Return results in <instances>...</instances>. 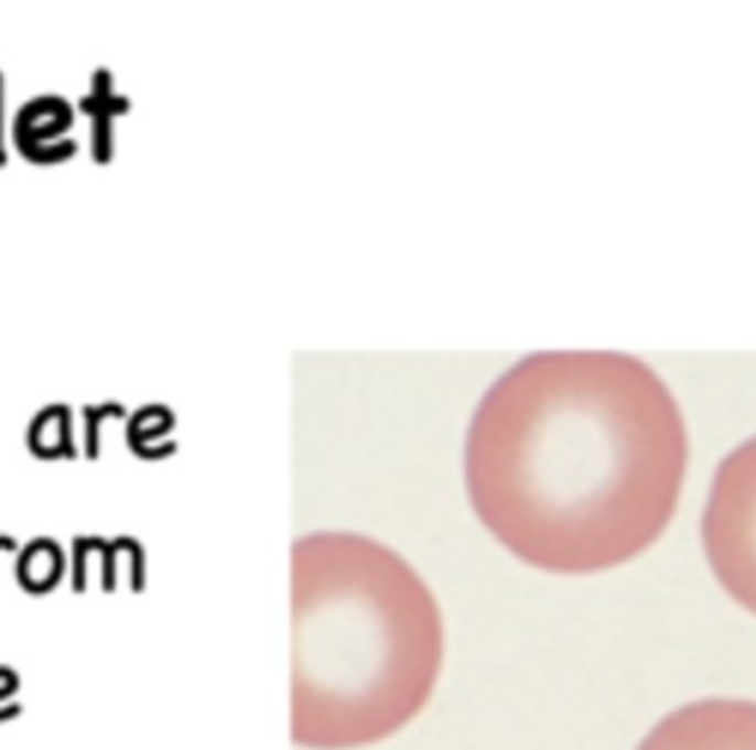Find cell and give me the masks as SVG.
<instances>
[{
  "label": "cell",
  "instance_id": "obj_3",
  "mask_svg": "<svg viewBox=\"0 0 756 750\" xmlns=\"http://www.w3.org/2000/svg\"><path fill=\"white\" fill-rule=\"evenodd\" d=\"M703 547L730 597L756 615V437L733 449L712 479Z\"/></svg>",
  "mask_w": 756,
  "mask_h": 750
},
{
  "label": "cell",
  "instance_id": "obj_9",
  "mask_svg": "<svg viewBox=\"0 0 756 750\" xmlns=\"http://www.w3.org/2000/svg\"><path fill=\"white\" fill-rule=\"evenodd\" d=\"M7 166V149H3V75H0V169Z\"/></svg>",
  "mask_w": 756,
  "mask_h": 750
},
{
  "label": "cell",
  "instance_id": "obj_2",
  "mask_svg": "<svg viewBox=\"0 0 756 750\" xmlns=\"http://www.w3.org/2000/svg\"><path fill=\"white\" fill-rule=\"evenodd\" d=\"M293 739L367 748L411 724L441 674V609L406 558L364 535L293 550Z\"/></svg>",
  "mask_w": 756,
  "mask_h": 750
},
{
  "label": "cell",
  "instance_id": "obj_10",
  "mask_svg": "<svg viewBox=\"0 0 756 750\" xmlns=\"http://www.w3.org/2000/svg\"><path fill=\"white\" fill-rule=\"evenodd\" d=\"M0 550H15V541L10 535H0Z\"/></svg>",
  "mask_w": 756,
  "mask_h": 750
},
{
  "label": "cell",
  "instance_id": "obj_7",
  "mask_svg": "<svg viewBox=\"0 0 756 750\" xmlns=\"http://www.w3.org/2000/svg\"><path fill=\"white\" fill-rule=\"evenodd\" d=\"M175 426V417L169 414V417H163L154 428H145V417H142V411H137L133 417H130L128 423V444H130V453L137 455V458H142V461H160L158 453H151V441H158V437H163L169 432V428Z\"/></svg>",
  "mask_w": 756,
  "mask_h": 750
},
{
  "label": "cell",
  "instance_id": "obj_1",
  "mask_svg": "<svg viewBox=\"0 0 756 750\" xmlns=\"http://www.w3.org/2000/svg\"><path fill=\"white\" fill-rule=\"evenodd\" d=\"M685 423L647 363L620 352H538L473 414L467 491L517 558L594 574L668 526L683 485Z\"/></svg>",
  "mask_w": 756,
  "mask_h": 750
},
{
  "label": "cell",
  "instance_id": "obj_5",
  "mask_svg": "<svg viewBox=\"0 0 756 750\" xmlns=\"http://www.w3.org/2000/svg\"><path fill=\"white\" fill-rule=\"evenodd\" d=\"M93 121V160L107 166L112 160V121L130 112V98L112 93V75L98 68L93 75V89L77 104Z\"/></svg>",
  "mask_w": 756,
  "mask_h": 750
},
{
  "label": "cell",
  "instance_id": "obj_4",
  "mask_svg": "<svg viewBox=\"0 0 756 750\" xmlns=\"http://www.w3.org/2000/svg\"><path fill=\"white\" fill-rule=\"evenodd\" d=\"M638 750H756L754 700H698L665 715Z\"/></svg>",
  "mask_w": 756,
  "mask_h": 750
},
{
  "label": "cell",
  "instance_id": "obj_8",
  "mask_svg": "<svg viewBox=\"0 0 756 750\" xmlns=\"http://www.w3.org/2000/svg\"><path fill=\"white\" fill-rule=\"evenodd\" d=\"M107 417H125V407L119 402H104V405H86L84 407V420H86V432H84V444H86V458L89 461H98L101 455V437H98V428Z\"/></svg>",
  "mask_w": 756,
  "mask_h": 750
},
{
  "label": "cell",
  "instance_id": "obj_6",
  "mask_svg": "<svg viewBox=\"0 0 756 750\" xmlns=\"http://www.w3.org/2000/svg\"><path fill=\"white\" fill-rule=\"evenodd\" d=\"M36 567H39V574L30 579V585L24 588V591H30V594L51 591V588L56 585V579H60V574H63V553H60V547H56L54 541H47V537H36L33 544H28V550L21 553L19 579L21 576L33 574Z\"/></svg>",
  "mask_w": 756,
  "mask_h": 750
}]
</instances>
